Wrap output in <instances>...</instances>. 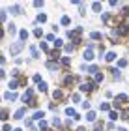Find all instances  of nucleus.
Here are the masks:
<instances>
[{"instance_id":"f257e3e1","label":"nucleus","mask_w":129,"mask_h":131,"mask_svg":"<svg viewBox=\"0 0 129 131\" xmlns=\"http://www.w3.org/2000/svg\"><path fill=\"white\" fill-rule=\"evenodd\" d=\"M22 47H25V43H22V41H17V43H13L11 45V49H9V52H11V56H15L17 52H19Z\"/></svg>"},{"instance_id":"f03ea898","label":"nucleus","mask_w":129,"mask_h":131,"mask_svg":"<svg viewBox=\"0 0 129 131\" xmlns=\"http://www.w3.org/2000/svg\"><path fill=\"white\" fill-rule=\"evenodd\" d=\"M80 32H83V28H77V30H69L67 36L75 41V43H79V36H80Z\"/></svg>"},{"instance_id":"7ed1b4c3","label":"nucleus","mask_w":129,"mask_h":131,"mask_svg":"<svg viewBox=\"0 0 129 131\" xmlns=\"http://www.w3.org/2000/svg\"><path fill=\"white\" fill-rule=\"evenodd\" d=\"M80 90H83V92H90V90H93V82H90V81L84 82V84L80 86Z\"/></svg>"},{"instance_id":"20e7f679","label":"nucleus","mask_w":129,"mask_h":131,"mask_svg":"<svg viewBox=\"0 0 129 131\" xmlns=\"http://www.w3.org/2000/svg\"><path fill=\"white\" fill-rule=\"evenodd\" d=\"M93 58V52H92V45H88V49L84 51V60H92Z\"/></svg>"},{"instance_id":"39448f33","label":"nucleus","mask_w":129,"mask_h":131,"mask_svg":"<svg viewBox=\"0 0 129 131\" xmlns=\"http://www.w3.org/2000/svg\"><path fill=\"white\" fill-rule=\"evenodd\" d=\"M4 99H6V101H15L17 96H15L13 92H6V94H4Z\"/></svg>"},{"instance_id":"423d86ee","label":"nucleus","mask_w":129,"mask_h":131,"mask_svg":"<svg viewBox=\"0 0 129 131\" xmlns=\"http://www.w3.org/2000/svg\"><path fill=\"white\" fill-rule=\"evenodd\" d=\"M66 114H67L69 118H75V120L79 118V114H77V112H75V111L71 109V107H69V109H66Z\"/></svg>"},{"instance_id":"0eeeda50","label":"nucleus","mask_w":129,"mask_h":131,"mask_svg":"<svg viewBox=\"0 0 129 131\" xmlns=\"http://www.w3.org/2000/svg\"><path fill=\"white\" fill-rule=\"evenodd\" d=\"M32 96H34L32 90H26V92H25V96H22V99H25V101H34V99H32Z\"/></svg>"},{"instance_id":"6e6552de","label":"nucleus","mask_w":129,"mask_h":131,"mask_svg":"<svg viewBox=\"0 0 129 131\" xmlns=\"http://www.w3.org/2000/svg\"><path fill=\"white\" fill-rule=\"evenodd\" d=\"M127 99H129V97L125 96V94H120V96L116 97V101H118V103H127Z\"/></svg>"},{"instance_id":"1a4fd4ad","label":"nucleus","mask_w":129,"mask_h":131,"mask_svg":"<svg viewBox=\"0 0 129 131\" xmlns=\"http://www.w3.org/2000/svg\"><path fill=\"white\" fill-rule=\"evenodd\" d=\"M116 34H120V36H125V34H127V26H125V25H122V26L118 28V30H116Z\"/></svg>"},{"instance_id":"9d476101","label":"nucleus","mask_w":129,"mask_h":131,"mask_svg":"<svg viewBox=\"0 0 129 131\" xmlns=\"http://www.w3.org/2000/svg\"><path fill=\"white\" fill-rule=\"evenodd\" d=\"M25 112H26V109H19V111L15 112V118H17V120H21V118L25 116Z\"/></svg>"},{"instance_id":"9b49d317","label":"nucleus","mask_w":129,"mask_h":131,"mask_svg":"<svg viewBox=\"0 0 129 131\" xmlns=\"http://www.w3.org/2000/svg\"><path fill=\"white\" fill-rule=\"evenodd\" d=\"M110 71H112V77H114V79H122V73H120V69H116V68H112Z\"/></svg>"},{"instance_id":"f8f14e48","label":"nucleus","mask_w":129,"mask_h":131,"mask_svg":"<svg viewBox=\"0 0 129 131\" xmlns=\"http://www.w3.org/2000/svg\"><path fill=\"white\" fill-rule=\"evenodd\" d=\"M9 11H11L13 15H19V13H21V8H19V6H11V9H9Z\"/></svg>"},{"instance_id":"ddd939ff","label":"nucleus","mask_w":129,"mask_h":131,"mask_svg":"<svg viewBox=\"0 0 129 131\" xmlns=\"http://www.w3.org/2000/svg\"><path fill=\"white\" fill-rule=\"evenodd\" d=\"M73 81H75L73 77H69V75H67L66 79H64V84H66V86H69V84H73Z\"/></svg>"},{"instance_id":"4468645a","label":"nucleus","mask_w":129,"mask_h":131,"mask_svg":"<svg viewBox=\"0 0 129 131\" xmlns=\"http://www.w3.org/2000/svg\"><path fill=\"white\" fill-rule=\"evenodd\" d=\"M62 96H64V94H62L60 90H54V92H52V97H54V99H62Z\"/></svg>"},{"instance_id":"2eb2a0df","label":"nucleus","mask_w":129,"mask_h":131,"mask_svg":"<svg viewBox=\"0 0 129 131\" xmlns=\"http://www.w3.org/2000/svg\"><path fill=\"white\" fill-rule=\"evenodd\" d=\"M105 58H107V62H112L114 58H116V52H109V54L105 56Z\"/></svg>"},{"instance_id":"dca6fc26","label":"nucleus","mask_w":129,"mask_h":131,"mask_svg":"<svg viewBox=\"0 0 129 131\" xmlns=\"http://www.w3.org/2000/svg\"><path fill=\"white\" fill-rule=\"evenodd\" d=\"M38 90H39V92H47V84H45V82H39V84H38Z\"/></svg>"},{"instance_id":"f3484780","label":"nucleus","mask_w":129,"mask_h":131,"mask_svg":"<svg viewBox=\"0 0 129 131\" xmlns=\"http://www.w3.org/2000/svg\"><path fill=\"white\" fill-rule=\"evenodd\" d=\"M86 118H88V120H90V122H93V120H96V112H88V114H86Z\"/></svg>"},{"instance_id":"a211bd4d","label":"nucleus","mask_w":129,"mask_h":131,"mask_svg":"<svg viewBox=\"0 0 129 131\" xmlns=\"http://www.w3.org/2000/svg\"><path fill=\"white\" fill-rule=\"evenodd\" d=\"M43 116H45V114H43V112H41V111H38V112H36V114H34V120H41V118H43Z\"/></svg>"},{"instance_id":"6ab92c4d","label":"nucleus","mask_w":129,"mask_h":131,"mask_svg":"<svg viewBox=\"0 0 129 131\" xmlns=\"http://www.w3.org/2000/svg\"><path fill=\"white\" fill-rule=\"evenodd\" d=\"M92 9L93 11H101V2H96V4L92 6Z\"/></svg>"},{"instance_id":"aec40b11","label":"nucleus","mask_w":129,"mask_h":131,"mask_svg":"<svg viewBox=\"0 0 129 131\" xmlns=\"http://www.w3.org/2000/svg\"><path fill=\"white\" fill-rule=\"evenodd\" d=\"M90 38H92V39H101V34H99V32H92Z\"/></svg>"},{"instance_id":"412c9836","label":"nucleus","mask_w":129,"mask_h":131,"mask_svg":"<svg viewBox=\"0 0 129 131\" xmlns=\"http://www.w3.org/2000/svg\"><path fill=\"white\" fill-rule=\"evenodd\" d=\"M38 21H39V23H45V21H47V15H45V13H39V15H38Z\"/></svg>"},{"instance_id":"4be33fe9","label":"nucleus","mask_w":129,"mask_h":131,"mask_svg":"<svg viewBox=\"0 0 129 131\" xmlns=\"http://www.w3.org/2000/svg\"><path fill=\"white\" fill-rule=\"evenodd\" d=\"M17 86H19V82H17V81H9V88H11V90H15Z\"/></svg>"},{"instance_id":"5701e85b","label":"nucleus","mask_w":129,"mask_h":131,"mask_svg":"<svg viewBox=\"0 0 129 131\" xmlns=\"http://www.w3.org/2000/svg\"><path fill=\"white\" fill-rule=\"evenodd\" d=\"M30 52H32V56H34V58H38V56H39V52H38V49H36V47H32V49H30Z\"/></svg>"},{"instance_id":"b1692460","label":"nucleus","mask_w":129,"mask_h":131,"mask_svg":"<svg viewBox=\"0 0 129 131\" xmlns=\"http://www.w3.org/2000/svg\"><path fill=\"white\" fill-rule=\"evenodd\" d=\"M47 68H49V69H58V64H54V62H49V64H47Z\"/></svg>"},{"instance_id":"393cba45","label":"nucleus","mask_w":129,"mask_h":131,"mask_svg":"<svg viewBox=\"0 0 129 131\" xmlns=\"http://www.w3.org/2000/svg\"><path fill=\"white\" fill-rule=\"evenodd\" d=\"M118 66H120V68H125V66H127V60H125V58H122V60L118 62Z\"/></svg>"},{"instance_id":"a878e982","label":"nucleus","mask_w":129,"mask_h":131,"mask_svg":"<svg viewBox=\"0 0 129 131\" xmlns=\"http://www.w3.org/2000/svg\"><path fill=\"white\" fill-rule=\"evenodd\" d=\"M8 30H9L11 34H15V32H17V28H15V25H8Z\"/></svg>"},{"instance_id":"bb28decb","label":"nucleus","mask_w":129,"mask_h":131,"mask_svg":"<svg viewBox=\"0 0 129 131\" xmlns=\"http://www.w3.org/2000/svg\"><path fill=\"white\" fill-rule=\"evenodd\" d=\"M21 39H28V32L26 30H21Z\"/></svg>"},{"instance_id":"cd10ccee","label":"nucleus","mask_w":129,"mask_h":131,"mask_svg":"<svg viewBox=\"0 0 129 131\" xmlns=\"http://www.w3.org/2000/svg\"><path fill=\"white\" fill-rule=\"evenodd\" d=\"M96 71H97L96 66H90V68H88V73H96Z\"/></svg>"},{"instance_id":"c85d7f7f","label":"nucleus","mask_w":129,"mask_h":131,"mask_svg":"<svg viewBox=\"0 0 129 131\" xmlns=\"http://www.w3.org/2000/svg\"><path fill=\"white\" fill-rule=\"evenodd\" d=\"M34 6H36V8H39V6H43V0H34Z\"/></svg>"},{"instance_id":"c756f323","label":"nucleus","mask_w":129,"mask_h":131,"mask_svg":"<svg viewBox=\"0 0 129 131\" xmlns=\"http://www.w3.org/2000/svg\"><path fill=\"white\" fill-rule=\"evenodd\" d=\"M51 58H52V60H58V52L52 51V52H51Z\"/></svg>"},{"instance_id":"7c9ffc66","label":"nucleus","mask_w":129,"mask_h":131,"mask_svg":"<svg viewBox=\"0 0 129 131\" xmlns=\"http://www.w3.org/2000/svg\"><path fill=\"white\" fill-rule=\"evenodd\" d=\"M73 49H75L73 45H66V52H73Z\"/></svg>"},{"instance_id":"2f4dec72","label":"nucleus","mask_w":129,"mask_h":131,"mask_svg":"<svg viewBox=\"0 0 129 131\" xmlns=\"http://www.w3.org/2000/svg\"><path fill=\"white\" fill-rule=\"evenodd\" d=\"M96 81L101 82V81H103V75H101V73H96Z\"/></svg>"},{"instance_id":"473e14b6","label":"nucleus","mask_w":129,"mask_h":131,"mask_svg":"<svg viewBox=\"0 0 129 131\" xmlns=\"http://www.w3.org/2000/svg\"><path fill=\"white\" fill-rule=\"evenodd\" d=\"M62 25H69V17H62Z\"/></svg>"},{"instance_id":"72a5a7b5","label":"nucleus","mask_w":129,"mask_h":131,"mask_svg":"<svg viewBox=\"0 0 129 131\" xmlns=\"http://www.w3.org/2000/svg\"><path fill=\"white\" fill-rule=\"evenodd\" d=\"M34 34H36L38 38H39V36H43V32H41V28H36V32H34Z\"/></svg>"},{"instance_id":"f704fd0d","label":"nucleus","mask_w":129,"mask_h":131,"mask_svg":"<svg viewBox=\"0 0 129 131\" xmlns=\"http://www.w3.org/2000/svg\"><path fill=\"white\" fill-rule=\"evenodd\" d=\"M118 118V112H110V120H116Z\"/></svg>"},{"instance_id":"c9c22d12","label":"nucleus","mask_w":129,"mask_h":131,"mask_svg":"<svg viewBox=\"0 0 129 131\" xmlns=\"http://www.w3.org/2000/svg\"><path fill=\"white\" fill-rule=\"evenodd\" d=\"M62 64H64V66H67V64H69V58H67V56H66V58H62Z\"/></svg>"},{"instance_id":"e433bc0d","label":"nucleus","mask_w":129,"mask_h":131,"mask_svg":"<svg viewBox=\"0 0 129 131\" xmlns=\"http://www.w3.org/2000/svg\"><path fill=\"white\" fill-rule=\"evenodd\" d=\"M101 111H109V103H103L101 105Z\"/></svg>"},{"instance_id":"4c0bfd02","label":"nucleus","mask_w":129,"mask_h":131,"mask_svg":"<svg viewBox=\"0 0 129 131\" xmlns=\"http://www.w3.org/2000/svg\"><path fill=\"white\" fill-rule=\"evenodd\" d=\"M122 13H124V15H129V8H124V9H122Z\"/></svg>"},{"instance_id":"58836bf2","label":"nucleus","mask_w":129,"mask_h":131,"mask_svg":"<svg viewBox=\"0 0 129 131\" xmlns=\"http://www.w3.org/2000/svg\"><path fill=\"white\" fill-rule=\"evenodd\" d=\"M4 131H11V127L8 126V124H4Z\"/></svg>"},{"instance_id":"ea45409f","label":"nucleus","mask_w":129,"mask_h":131,"mask_svg":"<svg viewBox=\"0 0 129 131\" xmlns=\"http://www.w3.org/2000/svg\"><path fill=\"white\" fill-rule=\"evenodd\" d=\"M118 4V0H110V6H116Z\"/></svg>"},{"instance_id":"a19ab883","label":"nucleus","mask_w":129,"mask_h":131,"mask_svg":"<svg viewBox=\"0 0 129 131\" xmlns=\"http://www.w3.org/2000/svg\"><path fill=\"white\" fill-rule=\"evenodd\" d=\"M71 2H73V4H79V2H80V0H71Z\"/></svg>"},{"instance_id":"79ce46f5","label":"nucleus","mask_w":129,"mask_h":131,"mask_svg":"<svg viewBox=\"0 0 129 131\" xmlns=\"http://www.w3.org/2000/svg\"><path fill=\"white\" fill-rule=\"evenodd\" d=\"M118 131H127V129H125V127H120V129H118Z\"/></svg>"},{"instance_id":"37998d69","label":"nucleus","mask_w":129,"mask_h":131,"mask_svg":"<svg viewBox=\"0 0 129 131\" xmlns=\"http://www.w3.org/2000/svg\"><path fill=\"white\" fill-rule=\"evenodd\" d=\"M13 131H21V129H13Z\"/></svg>"}]
</instances>
